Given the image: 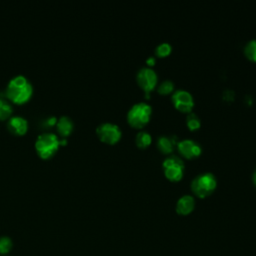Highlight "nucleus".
I'll use <instances>...</instances> for the list:
<instances>
[{
  "label": "nucleus",
  "instance_id": "f257e3e1",
  "mask_svg": "<svg viewBox=\"0 0 256 256\" xmlns=\"http://www.w3.org/2000/svg\"><path fill=\"white\" fill-rule=\"evenodd\" d=\"M33 94V86L24 75H16L11 78L6 87V96L15 104H23L29 101Z\"/></svg>",
  "mask_w": 256,
  "mask_h": 256
},
{
  "label": "nucleus",
  "instance_id": "f03ea898",
  "mask_svg": "<svg viewBox=\"0 0 256 256\" xmlns=\"http://www.w3.org/2000/svg\"><path fill=\"white\" fill-rule=\"evenodd\" d=\"M61 145V139L51 132H45L39 134L35 141V149L37 154L43 158L48 159L52 157Z\"/></svg>",
  "mask_w": 256,
  "mask_h": 256
},
{
  "label": "nucleus",
  "instance_id": "7ed1b4c3",
  "mask_svg": "<svg viewBox=\"0 0 256 256\" xmlns=\"http://www.w3.org/2000/svg\"><path fill=\"white\" fill-rule=\"evenodd\" d=\"M217 180L214 174L210 172L201 173L191 181V189L198 197H206L216 188Z\"/></svg>",
  "mask_w": 256,
  "mask_h": 256
},
{
  "label": "nucleus",
  "instance_id": "20e7f679",
  "mask_svg": "<svg viewBox=\"0 0 256 256\" xmlns=\"http://www.w3.org/2000/svg\"><path fill=\"white\" fill-rule=\"evenodd\" d=\"M152 108L146 102L135 103L127 113L129 124L136 128L143 127L150 119Z\"/></svg>",
  "mask_w": 256,
  "mask_h": 256
},
{
  "label": "nucleus",
  "instance_id": "39448f33",
  "mask_svg": "<svg viewBox=\"0 0 256 256\" xmlns=\"http://www.w3.org/2000/svg\"><path fill=\"white\" fill-rule=\"evenodd\" d=\"M165 176L172 180L178 181L182 178L184 173V163L181 158L176 155H170L166 157L162 163Z\"/></svg>",
  "mask_w": 256,
  "mask_h": 256
},
{
  "label": "nucleus",
  "instance_id": "423d86ee",
  "mask_svg": "<svg viewBox=\"0 0 256 256\" xmlns=\"http://www.w3.org/2000/svg\"><path fill=\"white\" fill-rule=\"evenodd\" d=\"M96 133L99 139L107 144H114L121 138L122 131L120 127L112 122H103L96 128Z\"/></svg>",
  "mask_w": 256,
  "mask_h": 256
},
{
  "label": "nucleus",
  "instance_id": "0eeeda50",
  "mask_svg": "<svg viewBox=\"0 0 256 256\" xmlns=\"http://www.w3.org/2000/svg\"><path fill=\"white\" fill-rule=\"evenodd\" d=\"M157 79H158L157 73L155 72L154 69H152L149 66L140 68L136 74L137 83L145 91L146 96L155 87L157 83Z\"/></svg>",
  "mask_w": 256,
  "mask_h": 256
},
{
  "label": "nucleus",
  "instance_id": "6e6552de",
  "mask_svg": "<svg viewBox=\"0 0 256 256\" xmlns=\"http://www.w3.org/2000/svg\"><path fill=\"white\" fill-rule=\"evenodd\" d=\"M172 102L174 106L182 112H191L194 106V99L192 94L185 89H177L172 94Z\"/></svg>",
  "mask_w": 256,
  "mask_h": 256
},
{
  "label": "nucleus",
  "instance_id": "1a4fd4ad",
  "mask_svg": "<svg viewBox=\"0 0 256 256\" xmlns=\"http://www.w3.org/2000/svg\"><path fill=\"white\" fill-rule=\"evenodd\" d=\"M179 152L186 158H195L202 152V147L193 139H181L176 143Z\"/></svg>",
  "mask_w": 256,
  "mask_h": 256
},
{
  "label": "nucleus",
  "instance_id": "9d476101",
  "mask_svg": "<svg viewBox=\"0 0 256 256\" xmlns=\"http://www.w3.org/2000/svg\"><path fill=\"white\" fill-rule=\"evenodd\" d=\"M28 126L29 124L27 119L20 115L10 117L7 122L9 131L15 135H24L28 130Z\"/></svg>",
  "mask_w": 256,
  "mask_h": 256
},
{
  "label": "nucleus",
  "instance_id": "9b49d317",
  "mask_svg": "<svg viewBox=\"0 0 256 256\" xmlns=\"http://www.w3.org/2000/svg\"><path fill=\"white\" fill-rule=\"evenodd\" d=\"M195 207V200L192 195H182L176 203V211L181 215H187L192 212Z\"/></svg>",
  "mask_w": 256,
  "mask_h": 256
},
{
  "label": "nucleus",
  "instance_id": "f8f14e48",
  "mask_svg": "<svg viewBox=\"0 0 256 256\" xmlns=\"http://www.w3.org/2000/svg\"><path fill=\"white\" fill-rule=\"evenodd\" d=\"M177 137L175 135L168 136V135H161L157 139V148L165 154H169L173 151L174 144H176Z\"/></svg>",
  "mask_w": 256,
  "mask_h": 256
},
{
  "label": "nucleus",
  "instance_id": "ddd939ff",
  "mask_svg": "<svg viewBox=\"0 0 256 256\" xmlns=\"http://www.w3.org/2000/svg\"><path fill=\"white\" fill-rule=\"evenodd\" d=\"M56 126H57L58 133L64 138V137H67L72 132L74 124L70 117L63 115L59 119H57Z\"/></svg>",
  "mask_w": 256,
  "mask_h": 256
},
{
  "label": "nucleus",
  "instance_id": "4468645a",
  "mask_svg": "<svg viewBox=\"0 0 256 256\" xmlns=\"http://www.w3.org/2000/svg\"><path fill=\"white\" fill-rule=\"evenodd\" d=\"M135 142L137 144L138 147L140 148H145L147 146H149L152 142V137L150 135L149 132L145 131V130H140L135 137Z\"/></svg>",
  "mask_w": 256,
  "mask_h": 256
},
{
  "label": "nucleus",
  "instance_id": "2eb2a0df",
  "mask_svg": "<svg viewBox=\"0 0 256 256\" xmlns=\"http://www.w3.org/2000/svg\"><path fill=\"white\" fill-rule=\"evenodd\" d=\"M244 54L248 59L256 62V39H251L245 44Z\"/></svg>",
  "mask_w": 256,
  "mask_h": 256
},
{
  "label": "nucleus",
  "instance_id": "dca6fc26",
  "mask_svg": "<svg viewBox=\"0 0 256 256\" xmlns=\"http://www.w3.org/2000/svg\"><path fill=\"white\" fill-rule=\"evenodd\" d=\"M12 105L3 98H0V120H5L12 114Z\"/></svg>",
  "mask_w": 256,
  "mask_h": 256
},
{
  "label": "nucleus",
  "instance_id": "f3484780",
  "mask_svg": "<svg viewBox=\"0 0 256 256\" xmlns=\"http://www.w3.org/2000/svg\"><path fill=\"white\" fill-rule=\"evenodd\" d=\"M186 125L190 130H196L201 125L200 118L195 113L189 112L186 117Z\"/></svg>",
  "mask_w": 256,
  "mask_h": 256
},
{
  "label": "nucleus",
  "instance_id": "a211bd4d",
  "mask_svg": "<svg viewBox=\"0 0 256 256\" xmlns=\"http://www.w3.org/2000/svg\"><path fill=\"white\" fill-rule=\"evenodd\" d=\"M13 247V242L8 236L0 237V254L6 255L8 254Z\"/></svg>",
  "mask_w": 256,
  "mask_h": 256
},
{
  "label": "nucleus",
  "instance_id": "6ab92c4d",
  "mask_svg": "<svg viewBox=\"0 0 256 256\" xmlns=\"http://www.w3.org/2000/svg\"><path fill=\"white\" fill-rule=\"evenodd\" d=\"M171 50H172V46H171L170 43L161 42L156 46L155 54L159 57H164V56H167L168 54H170Z\"/></svg>",
  "mask_w": 256,
  "mask_h": 256
},
{
  "label": "nucleus",
  "instance_id": "aec40b11",
  "mask_svg": "<svg viewBox=\"0 0 256 256\" xmlns=\"http://www.w3.org/2000/svg\"><path fill=\"white\" fill-rule=\"evenodd\" d=\"M173 89H174V83L169 79L163 80L157 87V91L160 94H169L170 92L173 91Z\"/></svg>",
  "mask_w": 256,
  "mask_h": 256
},
{
  "label": "nucleus",
  "instance_id": "412c9836",
  "mask_svg": "<svg viewBox=\"0 0 256 256\" xmlns=\"http://www.w3.org/2000/svg\"><path fill=\"white\" fill-rule=\"evenodd\" d=\"M146 62H147V64L148 65H153L154 63H155V57L154 56H150V57H148L147 59H146Z\"/></svg>",
  "mask_w": 256,
  "mask_h": 256
},
{
  "label": "nucleus",
  "instance_id": "4be33fe9",
  "mask_svg": "<svg viewBox=\"0 0 256 256\" xmlns=\"http://www.w3.org/2000/svg\"><path fill=\"white\" fill-rule=\"evenodd\" d=\"M47 123H48L49 125H54V124L57 123V118H56V117H50V118L48 119Z\"/></svg>",
  "mask_w": 256,
  "mask_h": 256
},
{
  "label": "nucleus",
  "instance_id": "5701e85b",
  "mask_svg": "<svg viewBox=\"0 0 256 256\" xmlns=\"http://www.w3.org/2000/svg\"><path fill=\"white\" fill-rule=\"evenodd\" d=\"M253 182H254V184L256 185V170H255L254 173H253Z\"/></svg>",
  "mask_w": 256,
  "mask_h": 256
}]
</instances>
